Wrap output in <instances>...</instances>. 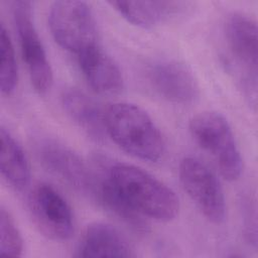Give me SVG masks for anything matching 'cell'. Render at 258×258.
I'll return each instance as SVG.
<instances>
[{
    "label": "cell",
    "mask_w": 258,
    "mask_h": 258,
    "mask_svg": "<svg viewBox=\"0 0 258 258\" xmlns=\"http://www.w3.org/2000/svg\"><path fill=\"white\" fill-rule=\"evenodd\" d=\"M106 133L124 151L149 162H157L165 153L164 138L151 117L139 106L119 102L104 113Z\"/></svg>",
    "instance_id": "7a4b0ae2"
},
{
    "label": "cell",
    "mask_w": 258,
    "mask_h": 258,
    "mask_svg": "<svg viewBox=\"0 0 258 258\" xmlns=\"http://www.w3.org/2000/svg\"><path fill=\"white\" fill-rule=\"evenodd\" d=\"M23 241L20 232L10 215L1 207L0 210V254L7 256H21Z\"/></svg>",
    "instance_id": "e0dca14e"
},
{
    "label": "cell",
    "mask_w": 258,
    "mask_h": 258,
    "mask_svg": "<svg viewBox=\"0 0 258 258\" xmlns=\"http://www.w3.org/2000/svg\"><path fill=\"white\" fill-rule=\"evenodd\" d=\"M1 174L15 190H23L30 181V167L25 152L5 127L0 129Z\"/></svg>",
    "instance_id": "5bb4252c"
},
{
    "label": "cell",
    "mask_w": 258,
    "mask_h": 258,
    "mask_svg": "<svg viewBox=\"0 0 258 258\" xmlns=\"http://www.w3.org/2000/svg\"><path fill=\"white\" fill-rule=\"evenodd\" d=\"M48 25L57 44L76 55L98 45L95 18L86 2L52 3L48 13Z\"/></svg>",
    "instance_id": "277c9868"
},
{
    "label": "cell",
    "mask_w": 258,
    "mask_h": 258,
    "mask_svg": "<svg viewBox=\"0 0 258 258\" xmlns=\"http://www.w3.org/2000/svg\"><path fill=\"white\" fill-rule=\"evenodd\" d=\"M34 150L41 164L78 192L94 199L98 175L71 147L47 136L34 139Z\"/></svg>",
    "instance_id": "5b68a950"
},
{
    "label": "cell",
    "mask_w": 258,
    "mask_h": 258,
    "mask_svg": "<svg viewBox=\"0 0 258 258\" xmlns=\"http://www.w3.org/2000/svg\"><path fill=\"white\" fill-rule=\"evenodd\" d=\"M99 161L102 180L144 218L169 222L178 215V198L164 182L132 164L104 158Z\"/></svg>",
    "instance_id": "6da1fadb"
},
{
    "label": "cell",
    "mask_w": 258,
    "mask_h": 258,
    "mask_svg": "<svg viewBox=\"0 0 258 258\" xmlns=\"http://www.w3.org/2000/svg\"><path fill=\"white\" fill-rule=\"evenodd\" d=\"M0 88L4 95H11L17 86L18 73L13 44L4 24L0 28Z\"/></svg>",
    "instance_id": "2e32d148"
},
{
    "label": "cell",
    "mask_w": 258,
    "mask_h": 258,
    "mask_svg": "<svg viewBox=\"0 0 258 258\" xmlns=\"http://www.w3.org/2000/svg\"><path fill=\"white\" fill-rule=\"evenodd\" d=\"M77 257H134L133 246L115 227L103 222L90 224L78 244Z\"/></svg>",
    "instance_id": "8fae6325"
},
{
    "label": "cell",
    "mask_w": 258,
    "mask_h": 258,
    "mask_svg": "<svg viewBox=\"0 0 258 258\" xmlns=\"http://www.w3.org/2000/svg\"><path fill=\"white\" fill-rule=\"evenodd\" d=\"M225 35L241 83L250 102L256 104L257 94V25L254 19L242 14H231L225 24Z\"/></svg>",
    "instance_id": "ba28073f"
},
{
    "label": "cell",
    "mask_w": 258,
    "mask_h": 258,
    "mask_svg": "<svg viewBox=\"0 0 258 258\" xmlns=\"http://www.w3.org/2000/svg\"><path fill=\"white\" fill-rule=\"evenodd\" d=\"M109 4L133 25L150 28L182 8L174 1H110Z\"/></svg>",
    "instance_id": "9a60e30c"
},
{
    "label": "cell",
    "mask_w": 258,
    "mask_h": 258,
    "mask_svg": "<svg viewBox=\"0 0 258 258\" xmlns=\"http://www.w3.org/2000/svg\"><path fill=\"white\" fill-rule=\"evenodd\" d=\"M61 104L70 118L92 139L102 141L106 128L104 114L96 102L84 92L70 88L62 92Z\"/></svg>",
    "instance_id": "4fadbf2b"
},
{
    "label": "cell",
    "mask_w": 258,
    "mask_h": 258,
    "mask_svg": "<svg viewBox=\"0 0 258 258\" xmlns=\"http://www.w3.org/2000/svg\"><path fill=\"white\" fill-rule=\"evenodd\" d=\"M80 69L91 88L102 95L119 94L124 87L117 63L99 44L77 55Z\"/></svg>",
    "instance_id": "7c38bea8"
},
{
    "label": "cell",
    "mask_w": 258,
    "mask_h": 258,
    "mask_svg": "<svg viewBox=\"0 0 258 258\" xmlns=\"http://www.w3.org/2000/svg\"><path fill=\"white\" fill-rule=\"evenodd\" d=\"M179 179L183 189L202 214L212 223L226 218V202L216 174L196 156H185L179 163Z\"/></svg>",
    "instance_id": "52a82bcc"
},
{
    "label": "cell",
    "mask_w": 258,
    "mask_h": 258,
    "mask_svg": "<svg viewBox=\"0 0 258 258\" xmlns=\"http://www.w3.org/2000/svg\"><path fill=\"white\" fill-rule=\"evenodd\" d=\"M28 210L33 222L47 238L63 242L75 231L73 211L62 195L51 184L39 182L28 196Z\"/></svg>",
    "instance_id": "9c48e42d"
},
{
    "label": "cell",
    "mask_w": 258,
    "mask_h": 258,
    "mask_svg": "<svg viewBox=\"0 0 258 258\" xmlns=\"http://www.w3.org/2000/svg\"><path fill=\"white\" fill-rule=\"evenodd\" d=\"M12 16L30 82L34 90L43 95L49 91L52 85V70L33 21L31 3L29 1H14Z\"/></svg>",
    "instance_id": "8992f818"
},
{
    "label": "cell",
    "mask_w": 258,
    "mask_h": 258,
    "mask_svg": "<svg viewBox=\"0 0 258 258\" xmlns=\"http://www.w3.org/2000/svg\"><path fill=\"white\" fill-rule=\"evenodd\" d=\"M146 77L154 91L168 102L187 105L199 98V85L192 72L178 60H155L147 67Z\"/></svg>",
    "instance_id": "30bf717a"
},
{
    "label": "cell",
    "mask_w": 258,
    "mask_h": 258,
    "mask_svg": "<svg viewBox=\"0 0 258 258\" xmlns=\"http://www.w3.org/2000/svg\"><path fill=\"white\" fill-rule=\"evenodd\" d=\"M194 140L214 159L222 175L236 180L243 171V160L232 128L220 113L206 111L189 120Z\"/></svg>",
    "instance_id": "3957f363"
}]
</instances>
